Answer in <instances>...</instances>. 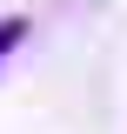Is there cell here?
<instances>
[{
	"instance_id": "6da1fadb",
	"label": "cell",
	"mask_w": 127,
	"mask_h": 134,
	"mask_svg": "<svg viewBox=\"0 0 127 134\" xmlns=\"http://www.w3.org/2000/svg\"><path fill=\"white\" fill-rule=\"evenodd\" d=\"M20 34H27L20 20H0V54H7V47H20Z\"/></svg>"
}]
</instances>
